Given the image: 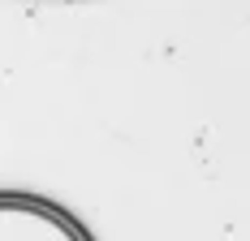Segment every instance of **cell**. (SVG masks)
I'll return each instance as SVG.
<instances>
[{"mask_svg":"<svg viewBox=\"0 0 250 241\" xmlns=\"http://www.w3.org/2000/svg\"><path fill=\"white\" fill-rule=\"evenodd\" d=\"M0 241H86V233L48 202L0 194Z\"/></svg>","mask_w":250,"mask_h":241,"instance_id":"1","label":"cell"}]
</instances>
